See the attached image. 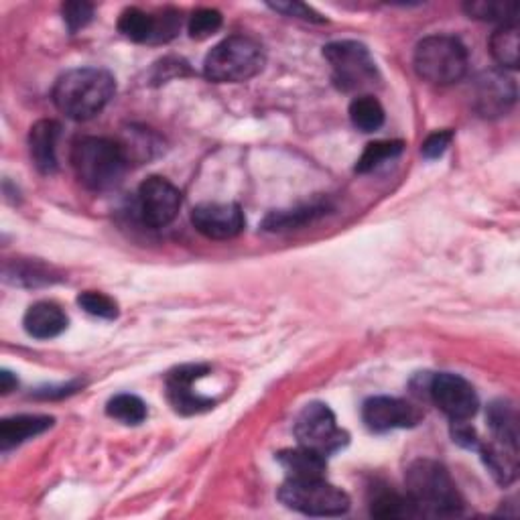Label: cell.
I'll return each instance as SVG.
<instances>
[{"mask_svg":"<svg viewBox=\"0 0 520 520\" xmlns=\"http://www.w3.org/2000/svg\"><path fill=\"white\" fill-rule=\"evenodd\" d=\"M116 92V80L100 68H80L63 74L53 88V102L72 120H90L100 114Z\"/></svg>","mask_w":520,"mask_h":520,"instance_id":"1","label":"cell"},{"mask_svg":"<svg viewBox=\"0 0 520 520\" xmlns=\"http://www.w3.org/2000/svg\"><path fill=\"white\" fill-rule=\"evenodd\" d=\"M407 494L417 514L453 516L464 508L462 494L445 466L433 460H417L407 470Z\"/></svg>","mask_w":520,"mask_h":520,"instance_id":"2","label":"cell"},{"mask_svg":"<svg viewBox=\"0 0 520 520\" xmlns=\"http://www.w3.org/2000/svg\"><path fill=\"white\" fill-rule=\"evenodd\" d=\"M265 61V49L256 39L232 35L208 53L204 74L218 84L248 82L263 72Z\"/></svg>","mask_w":520,"mask_h":520,"instance_id":"3","label":"cell"},{"mask_svg":"<svg viewBox=\"0 0 520 520\" xmlns=\"http://www.w3.org/2000/svg\"><path fill=\"white\" fill-rule=\"evenodd\" d=\"M72 165L80 183L92 191H106L120 183L128 159L118 143L86 137L74 145Z\"/></svg>","mask_w":520,"mask_h":520,"instance_id":"4","label":"cell"},{"mask_svg":"<svg viewBox=\"0 0 520 520\" xmlns=\"http://www.w3.org/2000/svg\"><path fill=\"white\" fill-rule=\"evenodd\" d=\"M415 70L435 86L455 84L468 72V51L451 35L425 37L415 49Z\"/></svg>","mask_w":520,"mask_h":520,"instance_id":"5","label":"cell"},{"mask_svg":"<svg viewBox=\"0 0 520 520\" xmlns=\"http://www.w3.org/2000/svg\"><path fill=\"white\" fill-rule=\"evenodd\" d=\"M279 500L297 512L309 516H340L350 510V498L344 490L325 482L313 480H289L279 490Z\"/></svg>","mask_w":520,"mask_h":520,"instance_id":"6","label":"cell"},{"mask_svg":"<svg viewBox=\"0 0 520 520\" xmlns=\"http://www.w3.org/2000/svg\"><path fill=\"white\" fill-rule=\"evenodd\" d=\"M323 57L328 59L334 82L344 92L364 90L378 80L376 63L370 51L356 41H336L323 47Z\"/></svg>","mask_w":520,"mask_h":520,"instance_id":"7","label":"cell"},{"mask_svg":"<svg viewBox=\"0 0 520 520\" xmlns=\"http://www.w3.org/2000/svg\"><path fill=\"white\" fill-rule=\"evenodd\" d=\"M295 437L301 447L321 453L323 458L348 443V433L338 427L334 411L323 403H309L295 421Z\"/></svg>","mask_w":520,"mask_h":520,"instance_id":"8","label":"cell"},{"mask_svg":"<svg viewBox=\"0 0 520 520\" xmlns=\"http://www.w3.org/2000/svg\"><path fill=\"white\" fill-rule=\"evenodd\" d=\"M433 403L453 421H470L480 407L474 386L458 374H435L429 382Z\"/></svg>","mask_w":520,"mask_h":520,"instance_id":"9","label":"cell"},{"mask_svg":"<svg viewBox=\"0 0 520 520\" xmlns=\"http://www.w3.org/2000/svg\"><path fill=\"white\" fill-rule=\"evenodd\" d=\"M181 208V193L179 189L163 179V177H149L139 187V212L147 226L151 228H165L169 226Z\"/></svg>","mask_w":520,"mask_h":520,"instance_id":"10","label":"cell"},{"mask_svg":"<svg viewBox=\"0 0 520 520\" xmlns=\"http://www.w3.org/2000/svg\"><path fill=\"white\" fill-rule=\"evenodd\" d=\"M362 419L370 431L386 433L393 429L415 427L417 423H421L423 415L415 405H411L403 399L374 397L364 403Z\"/></svg>","mask_w":520,"mask_h":520,"instance_id":"11","label":"cell"},{"mask_svg":"<svg viewBox=\"0 0 520 520\" xmlns=\"http://www.w3.org/2000/svg\"><path fill=\"white\" fill-rule=\"evenodd\" d=\"M210 372L208 366L202 364H187L173 370L167 378V397L173 409L181 415L202 413L214 407L212 399H206L193 390V382L204 378Z\"/></svg>","mask_w":520,"mask_h":520,"instance_id":"12","label":"cell"},{"mask_svg":"<svg viewBox=\"0 0 520 520\" xmlns=\"http://www.w3.org/2000/svg\"><path fill=\"white\" fill-rule=\"evenodd\" d=\"M516 102V84L502 70L484 72L474 86V104L484 118H496L506 114Z\"/></svg>","mask_w":520,"mask_h":520,"instance_id":"13","label":"cell"},{"mask_svg":"<svg viewBox=\"0 0 520 520\" xmlns=\"http://www.w3.org/2000/svg\"><path fill=\"white\" fill-rule=\"evenodd\" d=\"M191 222L212 240H228L244 230V214L238 204H200L193 208Z\"/></svg>","mask_w":520,"mask_h":520,"instance_id":"14","label":"cell"},{"mask_svg":"<svg viewBox=\"0 0 520 520\" xmlns=\"http://www.w3.org/2000/svg\"><path fill=\"white\" fill-rule=\"evenodd\" d=\"M61 126L55 120H39L29 133V151L35 167L51 175L57 171V141Z\"/></svg>","mask_w":520,"mask_h":520,"instance_id":"15","label":"cell"},{"mask_svg":"<svg viewBox=\"0 0 520 520\" xmlns=\"http://www.w3.org/2000/svg\"><path fill=\"white\" fill-rule=\"evenodd\" d=\"M23 325L31 338L51 340L68 328V315L53 301H39L27 309Z\"/></svg>","mask_w":520,"mask_h":520,"instance_id":"16","label":"cell"},{"mask_svg":"<svg viewBox=\"0 0 520 520\" xmlns=\"http://www.w3.org/2000/svg\"><path fill=\"white\" fill-rule=\"evenodd\" d=\"M478 451L482 453V460L486 464V468L490 470V474L494 476V480L502 486H508L516 480L518 474V447L500 443L496 439H492L490 443H482L478 445Z\"/></svg>","mask_w":520,"mask_h":520,"instance_id":"17","label":"cell"},{"mask_svg":"<svg viewBox=\"0 0 520 520\" xmlns=\"http://www.w3.org/2000/svg\"><path fill=\"white\" fill-rule=\"evenodd\" d=\"M53 425V417L47 415H17L0 423V447L5 451L45 433Z\"/></svg>","mask_w":520,"mask_h":520,"instance_id":"18","label":"cell"},{"mask_svg":"<svg viewBox=\"0 0 520 520\" xmlns=\"http://www.w3.org/2000/svg\"><path fill=\"white\" fill-rule=\"evenodd\" d=\"M279 464L287 472L289 480H313L323 478L325 474V458L317 451H311L307 447L299 449H285L277 455Z\"/></svg>","mask_w":520,"mask_h":520,"instance_id":"19","label":"cell"},{"mask_svg":"<svg viewBox=\"0 0 520 520\" xmlns=\"http://www.w3.org/2000/svg\"><path fill=\"white\" fill-rule=\"evenodd\" d=\"M488 425L492 431V439L518 447V415L510 403H492L488 409Z\"/></svg>","mask_w":520,"mask_h":520,"instance_id":"20","label":"cell"},{"mask_svg":"<svg viewBox=\"0 0 520 520\" xmlns=\"http://www.w3.org/2000/svg\"><path fill=\"white\" fill-rule=\"evenodd\" d=\"M464 11L470 15V19L516 25L518 5L510 3V0H474V3L464 5Z\"/></svg>","mask_w":520,"mask_h":520,"instance_id":"21","label":"cell"},{"mask_svg":"<svg viewBox=\"0 0 520 520\" xmlns=\"http://www.w3.org/2000/svg\"><path fill=\"white\" fill-rule=\"evenodd\" d=\"M157 27L159 21L155 17L135 7L126 9L118 19V31L130 41H137V43H147L153 39L157 41Z\"/></svg>","mask_w":520,"mask_h":520,"instance_id":"22","label":"cell"},{"mask_svg":"<svg viewBox=\"0 0 520 520\" xmlns=\"http://www.w3.org/2000/svg\"><path fill=\"white\" fill-rule=\"evenodd\" d=\"M490 53L502 65V70L518 68V27L516 25H500L490 37Z\"/></svg>","mask_w":520,"mask_h":520,"instance_id":"23","label":"cell"},{"mask_svg":"<svg viewBox=\"0 0 520 520\" xmlns=\"http://www.w3.org/2000/svg\"><path fill=\"white\" fill-rule=\"evenodd\" d=\"M328 206L323 204H311V206H303V208H295V210H281V212H271L265 220V230L271 232H281V230H291V228H299L319 216L325 214Z\"/></svg>","mask_w":520,"mask_h":520,"instance_id":"24","label":"cell"},{"mask_svg":"<svg viewBox=\"0 0 520 520\" xmlns=\"http://www.w3.org/2000/svg\"><path fill=\"white\" fill-rule=\"evenodd\" d=\"M350 120L362 133H374L384 124V108L374 96H358L350 104Z\"/></svg>","mask_w":520,"mask_h":520,"instance_id":"25","label":"cell"},{"mask_svg":"<svg viewBox=\"0 0 520 520\" xmlns=\"http://www.w3.org/2000/svg\"><path fill=\"white\" fill-rule=\"evenodd\" d=\"M370 512L378 518H405V516L417 514L409 496L403 498L401 494H397L393 490L376 492V496L372 498V504H370Z\"/></svg>","mask_w":520,"mask_h":520,"instance_id":"26","label":"cell"},{"mask_svg":"<svg viewBox=\"0 0 520 520\" xmlns=\"http://www.w3.org/2000/svg\"><path fill=\"white\" fill-rule=\"evenodd\" d=\"M106 413L124 425H141L147 419V405L135 395H116L110 399Z\"/></svg>","mask_w":520,"mask_h":520,"instance_id":"27","label":"cell"},{"mask_svg":"<svg viewBox=\"0 0 520 520\" xmlns=\"http://www.w3.org/2000/svg\"><path fill=\"white\" fill-rule=\"evenodd\" d=\"M403 143L401 141H376V143H370L362 157L358 159L356 163V171L358 173H370L374 171L376 167H380L384 161H390L395 159L403 153Z\"/></svg>","mask_w":520,"mask_h":520,"instance_id":"28","label":"cell"},{"mask_svg":"<svg viewBox=\"0 0 520 520\" xmlns=\"http://www.w3.org/2000/svg\"><path fill=\"white\" fill-rule=\"evenodd\" d=\"M78 303L80 307L94 315V317H102V319H116L118 317V305L112 297L104 295V293H98V291H84L80 297H78Z\"/></svg>","mask_w":520,"mask_h":520,"instance_id":"29","label":"cell"},{"mask_svg":"<svg viewBox=\"0 0 520 520\" xmlns=\"http://www.w3.org/2000/svg\"><path fill=\"white\" fill-rule=\"evenodd\" d=\"M222 27V15L216 9L195 11L189 21V35L193 39H208Z\"/></svg>","mask_w":520,"mask_h":520,"instance_id":"30","label":"cell"},{"mask_svg":"<svg viewBox=\"0 0 520 520\" xmlns=\"http://www.w3.org/2000/svg\"><path fill=\"white\" fill-rule=\"evenodd\" d=\"M61 13H63V21L65 25H68L70 33H78L80 29H84L92 17H94V7L90 3H65L61 7Z\"/></svg>","mask_w":520,"mask_h":520,"instance_id":"31","label":"cell"},{"mask_svg":"<svg viewBox=\"0 0 520 520\" xmlns=\"http://www.w3.org/2000/svg\"><path fill=\"white\" fill-rule=\"evenodd\" d=\"M7 279L17 285H29V287L51 283L49 271L43 269L41 265H17L15 271L7 269Z\"/></svg>","mask_w":520,"mask_h":520,"instance_id":"32","label":"cell"},{"mask_svg":"<svg viewBox=\"0 0 520 520\" xmlns=\"http://www.w3.org/2000/svg\"><path fill=\"white\" fill-rule=\"evenodd\" d=\"M451 141H453V133H451V130H437V133H433V135L427 137V141L423 143L421 153H423L427 159H437V157H441V155L447 151V147L451 145Z\"/></svg>","mask_w":520,"mask_h":520,"instance_id":"33","label":"cell"},{"mask_svg":"<svg viewBox=\"0 0 520 520\" xmlns=\"http://www.w3.org/2000/svg\"><path fill=\"white\" fill-rule=\"evenodd\" d=\"M273 11L277 13H283L287 17H297V19H303V21H313V23H323L321 15L315 13L311 7L303 5V3H273L269 5Z\"/></svg>","mask_w":520,"mask_h":520,"instance_id":"34","label":"cell"},{"mask_svg":"<svg viewBox=\"0 0 520 520\" xmlns=\"http://www.w3.org/2000/svg\"><path fill=\"white\" fill-rule=\"evenodd\" d=\"M13 388H17V378L9 370L0 372V390H3L5 395H9Z\"/></svg>","mask_w":520,"mask_h":520,"instance_id":"35","label":"cell"},{"mask_svg":"<svg viewBox=\"0 0 520 520\" xmlns=\"http://www.w3.org/2000/svg\"><path fill=\"white\" fill-rule=\"evenodd\" d=\"M78 386L76 384H72V386H65V390H59V397H63V395H70V393H74ZM53 390H49V393H39V397H45V399H53Z\"/></svg>","mask_w":520,"mask_h":520,"instance_id":"36","label":"cell"}]
</instances>
